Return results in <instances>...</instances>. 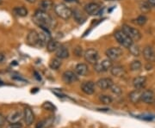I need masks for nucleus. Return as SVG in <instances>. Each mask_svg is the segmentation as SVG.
<instances>
[{"mask_svg": "<svg viewBox=\"0 0 155 128\" xmlns=\"http://www.w3.org/2000/svg\"><path fill=\"white\" fill-rule=\"evenodd\" d=\"M33 19L34 22L41 28L48 29V28H52L54 26V21L47 11H41V10L36 11L34 15Z\"/></svg>", "mask_w": 155, "mask_h": 128, "instance_id": "nucleus-1", "label": "nucleus"}, {"mask_svg": "<svg viewBox=\"0 0 155 128\" xmlns=\"http://www.w3.org/2000/svg\"><path fill=\"white\" fill-rule=\"evenodd\" d=\"M54 11L56 15L64 20H68L72 16V11L64 4H59L54 6Z\"/></svg>", "mask_w": 155, "mask_h": 128, "instance_id": "nucleus-2", "label": "nucleus"}, {"mask_svg": "<svg viewBox=\"0 0 155 128\" xmlns=\"http://www.w3.org/2000/svg\"><path fill=\"white\" fill-rule=\"evenodd\" d=\"M115 38L119 44H121L122 46H124L126 48H129V46L133 44L132 39L130 37H128L122 30H117L116 31L115 33Z\"/></svg>", "mask_w": 155, "mask_h": 128, "instance_id": "nucleus-3", "label": "nucleus"}, {"mask_svg": "<svg viewBox=\"0 0 155 128\" xmlns=\"http://www.w3.org/2000/svg\"><path fill=\"white\" fill-rule=\"evenodd\" d=\"M122 31L126 34L128 37H130L132 40H134V41H138L141 38V34L137 28H132L126 24L122 26Z\"/></svg>", "mask_w": 155, "mask_h": 128, "instance_id": "nucleus-4", "label": "nucleus"}, {"mask_svg": "<svg viewBox=\"0 0 155 128\" xmlns=\"http://www.w3.org/2000/svg\"><path fill=\"white\" fill-rule=\"evenodd\" d=\"M27 41L30 46H35V47H42L44 46L39 36V33H37L35 30H32L28 33V36H27Z\"/></svg>", "mask_w": 155, "mask_h": 128, "instance_id": "nucleus-5", "label": "nucleus"}, {"mask_svg": "<svg viewBox=\"0 0 155 128\" xmlns=\"http://www.w3.org/2000/svg\"><path fill=\"white\" fill-rule=\"evenodd\" d=\"M84 56L85 61L88 62L91 65L97 64L98 61V59H99V54H98L97 51L95 50L93 48H90L88 50L85 51Z\"/></svg>", "mask_w": 155, "mask_h": 128, "instance_id": "nucleus-6", "label": "nucleus"}, {"mask_svg": "<svg viewBox=\"0 0 155 128\" xmlns=\"http://www.w3.org/2000/svg\"><path fill=\"white\" fill-rule=\"evenodd\" d=\"M112 68V60L110 59H104L103 61L97 62L94 65V70L98 73L105 72Z\"/></svg>", "mask_w": 155, "mask_h": 128, "instance_id": "nucleus-7", "label": "nucleus"}, {"mask_svg": "<svg viewBox=\"0 0 155 128\" xmlns=\"http://www.w3.org/2000/svg\"><path fill=\"white\" fill-rule=\"evenodd\" d=\"M105 54L110 60H116L122 55V50L119 47H111L106 51Z\"/></svg>", "mask_w": 155, "mask_h": 128, "instance_id": "nucleus-8", "label": "nucleus"}, {"mask_svg": "<svg viewBox=\"0 0 155 128\" xmlns=\"http://www.w3.org/2000/svg\"><path fill=\"white\" fill-rule=\"evenodd\" d=\"M62 79H63L65 84H71L78 81V75L75 72H72V71H67V72L63 73Z\"/></svg>", "mask_w": 155, "mask_h": 128, "instance_id": "nucleus-9", "label": "nucleus"}, {"mask_svg": "<svg viewBox=\"0 0 155 128\" xmlns=\"http://www.w3.org/2000/svg\"><path fill=\"white\" fill-rule=\"evenodd\" d=\"M23 120H24V122L26 123L27 126H30V125L33 124L34 120H35V115H34L32 109L29 107H26L24 108Z\"/></svg>", "mask_w": 155, "mask_h": 128, "instance_id": "nucleus-10", "label": "nucleus"}, {"mask_svg": "<svg viewBox=\"0 0 155 128\" xmlns=\"http://www.w3.org/2000/svg\"><path fill=\"white\" fill-rule=\"evenodd\" d=\"M81 89L86 95H92L95 92V84L91 81L84 82L81 85Z\"/></svg>", "mask_w": 155, "mask_h": 128, "instance_id": "nucleus-11", "label": "nucleus"}, {"mask_svg": "<svg viewBox=\"0 0 155 128\" xmlns=\"http://www.w3.org/2000/svg\"><path fill=\"white\" fill-rule=\"evenodd\" d=\"M97 85L99 89L105 90V89H110V87L113 85V81L109 78H101L97 82Z\"/></svg>", "mask_w": 155, "mask_h": 128, "instance_id": "nucleus-12", "label": "nucleus"}, {"mask_svg": "<svg viewBox=\"0 0 155 128\" xmlns=\"http://www.w3.org/2000/svg\"><path fill=\"white\" fill-rule=\"evenodd\" d=\"M141 101H143L147 104H151L154 101V94L152 90H145L141 94Z\"/></svg>", "mask_w": 155, "mask_h": 128, "instance_id": "nucleus-13", "label": "nucleus"}, {"mask_svg": "<svg viewBox=\"0 0 155 128\" xmlns=\"http://www.w3.org/2000/svg\"><path fill=\"white\" fill-rule=\"evenodd\" d=\"M84 11L89 15H97L100 11V6L96 3H90L84 6Z\"/></svg>", "mask_w": 155, "mask_h": 128, "instance_id": "nucleus-14", "label": "nucleus"}, {"mask_svg": "<svg viewBox=\"0 0 155 128\" xmlns=\"http://www.w3.org/2000/svg\"><path fill=\"white\" fill-rule=\"evenodd\" d=\"M143 56L145 59L148 62L155 61V52L151 46H146L143 50Z\"/></svg>", "mask_w": 155, "mask_h": 128, "instance_id": "nucleus-15", "label": "nucleus"}, {"mask_svg": "<svg viewBox=\"0 0 155 128\" xmlns=\"http://www.w3.org/2000/svg\"><path fill=\"white\" fill-rule=\"evenodd\" d=\"M23 117V114H22L21 112L17 111V112H13L10 114L6 120L9 123H16V122H20V120H22V118Z\"/></svg>", "mask_w": 155, "mask_h": 128, "instance_id": "nucleus-16", "label": "nucleus"}, {"mask_svg": "<svg viewBox=\"0 0 155 128\" xmlns=\"http://www.w3.org/2000/svg\"><path fill=\"white\" fill-rule=\"evenodd\" d=\"M141 94H142V92L140 89H135L129 93L128 98L132 103H138L141 99Z\"/></svg>", "mask_w": 155, "mask_h": 128, "instance_id": "nucleus-17", "label": "nucleus"}, {"mask_svg": "<svg viewBox=\"0 0 155 128\" xmlns=\"http://www.w3.org/2000/svg\"><path fill=\"white\" fill-rule=\"evenodd\" d=\"M110 72L113 76H115L116 78H121L126 74V71L123 66H112L110 69Z\"/></svg>", "mask_w": 155, "mask_h": 128, "instance_id": "nucleus-18", "label": "nucleus"}, {"mask_svg": "<svg viewBox=\"0 0 155 128\" xmlns=\"http://www.w3.org/2000/svg\"><path fill=\"white\" fill-rule=\"evenodd\" d=\"M39 7L41 11H51L54 8V2L52 0H41L39 3Z\"/></svg>", "mask_w": 155, "mask_h": 128, "instance_id": "nucleus-19", "label": "nucleus"}, {"mask_svg": "<svg viewBox=\"0 0 155 128\" xmlns=\"http://www.w3.org/2000/svg\"><path fill=\"white\" fill-rule=\"evenodd\" d=\"M56 56L57 58H60L61 59H67L69 57V52L67 50V48L64 46H61L58 47V49L55 51Z\"/></svg>", "mask_w": 155, "mask_h": 128, "instance_id": "nucleus-20", "label": "nucleus"}, {"mask_svg": "<svg viewBox=\"0 0 155 128\" xmlns=\"http://www.w3.org/2000/svg\"><path fill=\"white\" fill-rule=\"evenodd\" d=\"M146 82H147V78L145 77H137L133 80L134 87L136 89H141L142 88H144Z\"/></svg>", "mask_w": 155, "mask_h": 128, "instance_id": "nucleus-21", "label": "nucleus"}, {"mask_svg": "<svg viewBox=\"0 0 155 128\" xmlns=\"http://www.w3.org/2000/svg\"><path fill=\"white\" fill-rule=\"evenodd\" d=\"M88 72V66L85 64H78L75 67V73L78 76H85Z\"/></svg>", "mask_w": 155, "mask_h": 128, "instance_id": "nucleus-22", "label": "nucleus"}, {"mask_svg": "<svg viewBox=\"0 0 155 128\" xmlns=\"http://www.w3.org/2000/svg\"><path fill=\"white\" fill-rule=\"evenodd\" d=\"M13 12L15 15H17V17H27L28 15V11L25 7L23 6H20V7H16L13 9Z\"/></svg>", "mask_w": 155, "mask_h": 128, "instance_id": "nucleus-23", "label": "nucleus"}, {"mask_svg": "<svg viewBox=\"0 0 155 128\" xmlns=\"http://www.w3.org/2000/svg\"><path fill=\"white\" fill-rule=\"evenodd\" d=\"M72 15L74 17V19L77 21L78 23H83L84 21L86 20V17L84 15L83 13L78 10H75L74 11H72Z\"/></svg>", "mask_w": 155, "mask_h": 128, "instance_id": "nucleus-24", "label": "nucleus"}, {"mask_svg": "<svg viewBox=\"0 0 155 128\" xmlns=\"http://www.w3.org/2000/svg\"><path fill=\"white\" fill-rule=\"evenodd\" d=\"M59 46H60V44L58 43V41H56L55 40L51 39L47 44V49L50 53H53V52H55Z\"/></svg>", "mask_w": 155, "mask_h": 128, "instance_id": "nucleus-25", "label": "nucleus"}, {"mask_svg": "<svg viewBox=\"0 0 155 128\" xmlns=\"http://www.w3.org/2000/svg\"><path fill=\"white\" fill-rule=\"evenodd\" d=\"M61 60L60 58H55V59H52L49 64V66L52 70H58L61 67Z\"/></svg>", "mask_w": 155, "mask_h": 128, "instance_id": "nucleus-26", "label": "nucleus"}, {"mask_svg": "<svg viewBox=\"0 0 155 128\" xmlns=\"http://www.w3.org/2000/svg\"><path fill=\"white\" fill-rule=\"evenodd\" d=\"M128 50L130 52V53L134 56H136V57H138L140 54V47H139L137 45L135 44H132L130 46H129V48H128Z\"/></svg>", "mask_w": 155, "mask_h": 128, "instance_id": "nucleus-27", "label": "nucleus"}, {"mask_svg": "<svg viewBox=\"0 0 155 128\" xmlns=\"http://www.w3.org/2000/svg\"><path fill=\"white\" fill-rule=\"evenodd\" d=\"M99 100L102 101V103H104L105 105H109V104L112 103V101H113V99L111 98V96L107 95H100Z\"/></svg>", "mask_w": 155, "mask_h": 128, "instance_id": "nucleus-28", "label": "nucleus"}, {"mask_svg": "<svg viewBox=\"0 0 155 128\" xmlns=\"http://www.w3.org/2000/svg\"><path fill=\"white\" fill-rule=\"evenodd\" d=\"M141 68V63L139 60H134L130 65V70L133 72H137Z\"/></svg>", "mask_w": 155, "mask_h": 128, "instance_id": "nucleus-29", "label": "nucleus"}, {"mask_svg": "<svg viewBox=\"0 0 155 128\" xmlns=\"http://www.w3.org/2000/svg\"><path fill=\"white\" fill-rule=\"evenodd\" d=\"M54 121V116H49L48 118L43 120V122H44V126L45 128H50Z\"/></svg>", "mask_w": 155, "mask_h": 128, "instance_id": "nucleus-30", "label": "nucleus"}, {"mask_svg": "<svg viewBox=\"0 0 155 128\" xmlns=\"http://www.w3.org/2000/svg\"><path fill=\"white\" fill-rule=\"evenodd\" d=\"M110 90L112 93H114V94H116V95H121L122 92V88L120 87V86H118V85H116V84H114L110 87Z\"/></svg>", "mask_w": 155, "mask_h": 128, "instance_id": "nucleus-31", "label": "nucleus"}, {"mask_svg": "<svg viewBox=\"0 0 155 128\" xmlns=\"http://www.w3.org/2000/svg\"><path fill=\"white\" fill-rule=\"evenodd\" d=\"M140 10L141 11H143L144 13H147L151 10V7H150V4L149 3H147V2H141L140 3Z\"/></svg>", "mask_w": 155, "mask_h": 128, "instance_id": "nucleus-32", "label": "nucleus"}, {"mask_svg": "<svg viewBox=\"0 0 155 128\" xmlns=\"http://www.w3.org/2000/svg\"><path fill=\"white\" fill-rule=\"evenodd\" d=\"M42 107L45 108L46 110H48V111H55L56 107L50 101H46L43 103V105H42Z\"/></svg>", "mask_w": 155, "mask_h": 128, "instance_id": "nucleus-33", "label": "nucleus"}, {"mask_svg": "<svg viewBox=\"0 0 155 128\" xmlns=\"http://www.w3.org/2000/svg\"><path fill=\"white\" fill-rule=\"evenodd\" d=\"M147 21V18L145 17L144 15H141V16H140V17H137V19H136V23L140 25V26H143L144 24H146V22Z\"/></svg>", "mask_w": 155, "mask_h": 128, "instance_id": "nucleus-34", "label": "nucleus"}, {"mask_svg": "<svg viewBox=\"0 0 155 128\" xmlns=\"http://www.w3.org/2000/svg\"><path fill=\"white\" fill-rule=\"evenodd\" d=\"M6 128H22V125L20 122L10 123Z\"/></svg>", "mask_w": 155, "mask_h": 128, "instance_id": "nucleus-35", "label": "nucleus"}, {"mask_svg": "<svg viewBox=\"0 0 155 128\" xmlns=\"http://www.w3.org/2000/svg\"><path fill=\"white\" fill-rule=\"evenodd\" d=\"M6 120H6V118L5 117V115L2 114H0V127L3 126H5Z\"/></svg>", "mask_w": 155, "mask_h": 128, "instance_id": "nucleus-36", "label": "nucleus"}, {"mask_svg": "<svg viewBox=\"0 0 155 128\" xmlns=\"http://www.w3.org/2000/svg\"><path fill=\"white\" fill-rule=\"evenodd\" d=\"M35 128H45L44 122H43V120H41V121H39V122L36 124V126H35Z\"/></svg>", "mask_w": 155, "mask_h": 128, "instance_id": "nucleus-37", "label": "nucleus"}, {"mask_svg": "<svg viewBox=\"0 0 155 128\" xmlns=\"http://www.w3.org/2000/svg\"><path fill=\"white\" fill-rule=\"evenodd\" d=\"M75 54L77 56H81V53H82V49L80 48V47H78L75 49Z\"/></svg>", "mask_w": 155, "mask_h": 128, "instance_id": "nucleus-38", "label": "nucleus"}, {"mask_svg": "<svg viewBox=\"0 0 155 128\" xmlns=\"http://www.w3.org/2000/svg\"><path fill=\"white\" fill-rule=\"evenodd\" d=\"M5 59V56L4 53H0V64H2Z\"/></svg>", "mask_w": 155, "mask_h": 128, "instance_id": "nucleus-39", "label": "nucleus"}, {"mask_svg": "<svg viewBox=\"0 0 155 128\" xmlns=\"http://www.w3.org/2000/svg\"><path fill=\"white\" fill-rule=\"evenodd\" d=\"M148 3L150 4V5H152L155 8V0H148Z\"/></svg>", "mask_w": 155, "mask_h": 128, "instance_id": "nucleus-40", "label": "nucleus"}, {"mask_svg": "<svg viewBox=\"0 0 155 128\" xmlns=\"http://www.w3.org/2000/svg\"><path fill=\"white\" fill-rule=\"evenodd\" d=\"M68 3H73V2H76V3H78V0H65Z\"/></svg>", "mask_w": 155, "mask_h": 128, "instance_id": "nucleus-41", "label": "nucleus"}, {"mask_svg": "<svg viewBox=\"0 0 155 128\" xmlns=\"http://www.w3.org/2000/svg\"><path fill=\"white\" fill-rule=\"evenodd\" d=\"M28 3H29V4H34V3H35L36 2V0H26Z\"/></svg>", "mask_w": 155, "mask_h": 128, "instance_id": "nucleus-42", "label": "nucleus"}, {"mask_svg": "<svg viewBox=\"0 0 155 128\" xmlns=\"http://www.w3.org/2000/svg\"><path fill=\"white\" fill-rule=\"evenodd\" d=\"M35 78L37 80H41V77H39V75L36 72H35Z\"/></svg>", "mask_w": 155, "mask_h": 128, "instance_id": "nucleus-43", "label": "nucleus"}, {"mask_svg": "<svg viewBox=\"0 0 155 128\" xmlns=\"http://www.w3.org/2000/svg\"><path fill=\"white\" fill-rule=\"evenodd\" d=\"M105 1H118V0H105Z\"/></svg>", "mask_w": 155, "mask_h": 128, "instance_id": "nucleus-44", "label": "nucleus"}, {"mask_svg": "<svg viewBox=\"0 0 155 128\" xmlns=\"http://www.w3.org/2000/svg\"><path fill=\"white\" fill-rule=\"evenodd\" d=\"M1 3H2V0H0V5H1Z\"/></svg>", "mask_w": 155, "mask_h": 128, "instance_id": "nucleus-45", "label": "nucleus"}]
</instances>
